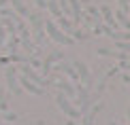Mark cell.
<instances>
[{
	"label": "cell",
	"mask_w": 130,
	"mask_h": 125,
	"mask_svg": "<svg viewBox=\"0 0 130 125\" xmlns=\"http://www.w3.org/2000/svg\"><path fill=\"white\" fill-rule=\"evenodd\" d=\"M45 32L49 34V38H51L53 42H60V45H73V42H75L73 38H68V36L64 34V32L58 28L53 21H49V19L45 21Z\"/></svg>",
	"instance_id": "1"
},
{
	"label": "cell",
	"mask_w": 130,
	"mask_h": 125,
	"mask_svg": "<svg viewBox=\"0 0 130 125\" xmlns=\"http://www.w3.org/2000/svg\"><path fill=\"white\" fill-rule=\"evenodd\" d=\"M56 102H58V108H60L64 115H68L70 119H79V117H81L79 108H75L73 104H70V100H68L64 93H58V95H56Z\"/></svg>",
	"instance_id": "2"
},
{
	"label": "cell",
	"mask_w": 130,
	"mask_h": 125,
	"mask_svg": "<svg viewBox=\"0 0 130 125\" xmlns=\"http://www.w3.org/2000/svg\"><path fill=\"white\" fill-rule=\"evenodd\" d=\"M30 23H32V34H34V42H41L45 36V21L39 13H30Z\"/></svg>",
	"instance_id": "3"
},
{
	"label": "cell",
	"mask_w": 130,
	"mask_h": 125,
	"mask_svg": "<svg viewBox=\"0 0 130 125\" xmlns=\"http://www.w3.org/2000/svg\"><path fill=\"white\" fill-rule=\"evenodd\" d=\"M15 74H17V68H15V66H9V68H7V87L13 91L15 95H17V93H21V87H19V83H17V79H15Z\"/></svg>",
	"instance_id": "4"
},
{
	"label": "cell",
	"mask_w": 130,
	"mask_h": 125,
	"mask_svg": "<svg viewBox=\"0 0 130 125\" xmlns=\"http://www.w3.org/2000/svg\"><path fill=\"white\" fill-rule=\"evenodd\" d=\"M21 77H26V79L30 81V83H34L36 87H41V85H47V83H49V81H45L43 77H39V74H36L30 66H21Z\"/></svg>",
	"instance_id": "5"
},
{
	"label": "cell",
	"mask_w": 130,
	"mask_h": 125,
	"mask_svg": "<svg viewBox=\"0 0 130 125\" xmlns=\"http://www.w3.org/2000/svg\"><path fill=\"white\" fill-rule=\"evenodd\" d=\"M75 68H77V70H75V72H77V77L85 83V87H90V85H92V79H90V70H88V66H85L83 62H79V59H77V62H75Z\"/></svg>",
	"instance_id": "6"
},
{
	"label": "cell",
	"mask_w": 130,
	"mask_h": 125,
	"mask_svg": "<svg viewBox=\"0 0 130 125\" xmlns=\"http://www.w3.org/2000/svg\"><path fill=\"white\" fill-rule=\"evenodd\" d=\"M62 57H64V53H62V51H51L49 55H47V59L43 62V74H47V72L51 70V64H53V62H58V59H62Z\"/></svg>",
	"instance_id": "7"
},
{
	"label": "cell",
	"mask_w": 130,
	"mask_h": 125,
	"mask_svg": "<svg viewBox=\"0 0 130 125\" xmlns=\"http://www.w3.org/2000/svg\"><path fill=\"white\" fill-rule=\"evenodd\" d=\"M56 85H58V89H60V93H64V95L68 97V100H70V97H75V95H77L75 87L70 85V83H66L64 79H58V83H56Z\"/></svg>",
	"instance_id": "8"
},
{
	"label": "cell",
	"mask_w": 130,
	"mask_h": 125,
	"mask_svg": "<svg viewBox=\"0 0 130 125\" xmlns=\"http://www.w3.org/2000/svg\"><path fill=\"white\" fill-rule=\"evenodd\" d=\"M100 15H102V19L107 21V28H117V21H115V17H113L109 7H100Z\"/></svg>",
	"instance_id": "9"
},
{
	"label": "cell",
	"mask_w": 130,
	"mask_h": 125,
	"mask_svg": "<svg viewBox=\"0 0 130 125\" xmlns=\"http://www.w3.org/2000/svg\"><path fill=\"white\" fill-rule=\"evenodd\" d=\"M19 85H24V89H26V91H30V93H34V95H41V93H43L41 87H36L34 83H30L26 77H21V79H19Z\"/></svg>",
	"instance_id": "10"
},
{
	"label": "cell",
	"mask_w": 130,
	"mask_h": 125,
	"mask_svg": "<svg viewBox=\"0 0 130 125\" xmlns=\"http://www.w3.org/2000/svg\"><path fill=\"white\" fill-rule=\"evenodd\" d=\"M68 4H70V11H73V21H75V26L81 21V7H79V0H68Z\"/></svg>",
	"instance_id": "11"
},
{
	"label": "cell",
	"mask_w": 130,
	"mask_h": 125,
	"mask_svg": "<svg viewBox=\"0 0 130 125\" xmlns=\"http://www.w3.org/2000/svg\"><path fill=\"white\" fill-rule=\"evenodd\" d=\"M47 7H49V11H51L53 17H64L62 11H60V7H58V0H47Z\"/></svg>",
	"instance_id": "12"
},
{
	"label": "cell",
	"mask_w": 130,
	"mask_h": 125,
	"mask_svg": "<svg viewBox=\"0 0 130 125\" xmlns=\"http://www.w3.org/2000/svg\"><path fill=\"white\" fill-rule=\"evenodd\" d=\"M13 2V7H15V13H19V15H24V17H30V13H28V9L24 7V2L21 0H11Z\"/></svg>",
	"instance_id": "13"
},
{
	"label": "cell",
	"mask_w": 130,
	"mask_h": 125,
	"mask_svg": "<svg viewBox=\"0 0 130 125\" xmlns=\"http://www.w3.org/2000/svg\"><path fill=\"white\" fill-rule=\"evenodd\" d=\"M100 108H102V104H98V106H94V108H92L88 115H85V119H83V125H92V121H94V117H96V112H98Z\"/></svg>",
	"instance_id": "14"
},
{
	"label": "cell",
	"mask_w": 130,
	"mask_h": 125,
	"mask_svg": "<svg viewBox=\"0 0 130 125\" xmlns=\"http://www.w3.org/2000/svg\"><path fill=\"white\" fill-rule=\"evenodd\" d=\"M56 68H58V70H62V72H66V74H68V77L73 79V81H79V77H77V72H75V70L70 68V66H66V64H60V66H56Z\"/></svg>",
	"instance_id": "15"
},
{
	"label": "cell",
	"mask_w": 130,
	"mask_h": 125,
	"mask_svg": "<svg viewBox=\"0 0 130 125\" xmlns=\"http://www.w3.org/2000/svg\"><path fill=\"white\" fill-rule=\"evenodd\" d=\"M115 21H120V23L122 26H126V28H128V32H130V17H128V15L126 13H122V11H117V13H115Z\"/></svg>",
	"instance_id": "16"
},
{
	"label": "cell",
	"mask_w": 130,
	"mask_h": 125,
	"mask_svg": "<svg viewBox=\"0 0 130 125\" xmlns=\"http://www.w3.org/2000/svg\"><path fill=\"white\" fill-rule=\"evenodd\" d=\"M117 11H122V13H128V9H130V4H128V0H117Z\"/></svg>",
	"instance_id": "17"
},
{
	"label": "cell",
	"mask_w": 130,
	"mask_h": 125,
	"mask_svg": "<svg viewBox=\"0 0 130 125\" xmlns=\"http://www.w3.org/2000/svg\"><path fill=\"white\" fill-rule=\"evenodd\" d=\"M0 108L7 110V100H4V89H2V85H0Z\"/></svg>",
	"instance_id": "18"
},
{
	"label": "cell",
	"mask_w": 130,
	"mask_h": 125,
	"mask_svg": "<svg viewBox=\"0 0 130 125\" xmlns=\"http://www.w3.org/2000/svg\"><path fill=\"white\" fill-rule=\"evenodd\" d=\"M60 7H62V9H60L62 15H66V13H68V0H60Z\"/></svg>",
	"instance_id": "19"
},
{
	"label": "cell",
	"mask_w": 130,
	"mask_h": 125,
	"mask_svg": "<svg viewBox=\"0 0 130 125\" xmlns=\"http://www.w3.org/2000/svg\"><path fill=\"white\" fill-rule=\"evenodd\" d=\"M4 36H7V30L0 26V47H2V42H4Z\"/></svg>",
	"instance_id": "20"
},
{
	"label": "cell",
	"mask_w": 130,
	"mask_h": 125,
	"mask_svg": "<svg viewBox=\"0 0 130 125\" xmlns=\"http://www.w3.org/2000/svg\"><path fill=\"white\" fill-rule=\"evenodd\" d=\"M34 4H36L39 9H45V7H47V0H34Z\"/></svg>",
	"instance_id": "21"
},
{
	"label": "cell",
	"mask_w": 130,
	"mask_h": 125,
	"mask_svg": "<svg viewBox=\"0 0 130 125\" xmlns=\"http://www.w3.org/2000/svg\"><path fill=\"white\" fill-rule=\"evenodd\" d=\"M15 119H17V117H15L13 112H9V115H7V121H15Z\"/></svg>",
	"instance_id": "22"
},
{
	"label": "cell",
	"mask_w": 130,
	"mask_h": 125,
	"mask_svg": "<svg viewBox=\"0 0 130 125\" xmlns=\"http://www.w3.org/2000/svg\"><path fill=\"white\" fill-rule=\"evenodd\" d=\"M120 68H124V70H130V64H124V66H120Z\"/></svg>",
	"instance_id": "23"
},
{
	"label": "cell",
	"mask_w": 130,
	"mask_h": 125,
	"mask_svg": "<svg viewBox=\"0 0 130 125\" xmlns=\"http://www.w3.org/2000/svg\"><path fill=\"white\" fill-rule=\"evenodd\" d=\"M9 2V0H0V7H4V4H7Z\"/></svg>",
	"instance_id": "24"
},
{
	"label": "cell",
	"mask_w": 130,
	"mask_h": 125,
	"mask_svg": "<svg viewBox=\"0 0 130 125\" xmlns=\"http://www.w3.org/2000/svg\"><path fill=\"white\" fill-rule=\"evenodd\" d=\"M128 121H130V110H128Z\"/></svg>",
	"instance_id": "25"
},
{
	"label": "cell",
	"mask_w": 130,
	"mask_h": 125,
	"mask_svg": "<svg viewBox=\"0 0 130 125\" xmlns=\"http://www.w3.org/2000/svg\"><path fill=\"white\" fill-rule=\"evenodd\" d=\"M111 125H117V123H111Z\"/></svg>",
	"instance_id": "26"
},
{
	"label": "cell",
	"mask_w": 130,
	"mask_h": 125,
	"mask_svg": "<svg viewBox=\"0 0 130 125\" xmlns=\"http://www.w3.org/2000/svg\"><path fill=\"white\" fill-rule=\"evenodd\" d=\"M128 4H130V0H128Z\"/></svg>",
	"instance_id": "27"
},
{
	"label": "cell",
	"mask_w": 130,
	"mask_h": 125,
	"mask_svg": "<svg viewBox=\"0 0 130 125\" xmlns=\"http://www.w3.org/2000/svg\"><path fill=\"white\" fill-rule=\"evenodd\" d=\"M0 125H2V123H0Z\"/></svg>",
	"instance_id": "28"
}]
</instances>
